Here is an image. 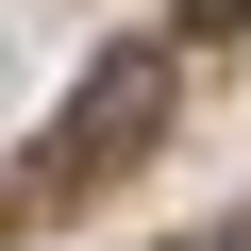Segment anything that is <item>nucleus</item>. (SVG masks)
Segmentation results:
<instances>
[{"instance_id": "nucleus-1", "label": "nucleus", "mask_w": 251, "mask_h": 251, "mask_svg": "<svg viewBox=\"0 0 251 251\" xmlns=\"http://www.w3.org/2000/svg\"><path fill=\"white\" fill-rule=\"evenodd\" d=\"M151 100H168L151 67H100V84H84V151H117V134H134V117H151Z\"/></svg>"}, {"instance_id": "nucleus-2", "label": "nucleus", "mask_w": 251, "mask_h": 251, "mask_svg": "<svg viewBox=\"0 0 251 251\" xmlns=\"http://www.w3.org/2000/svg\"><path fill=\"white\" fill-rule=\"evenodd\" d=\"M184 17H201V34H234V17H251V0H184Z\"/></svg>"}]
</instances>
